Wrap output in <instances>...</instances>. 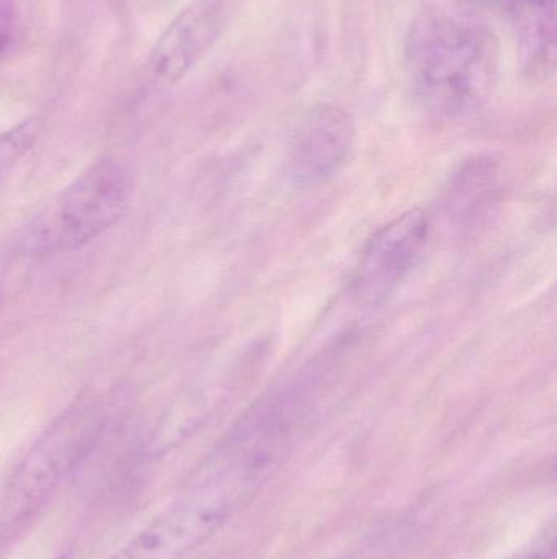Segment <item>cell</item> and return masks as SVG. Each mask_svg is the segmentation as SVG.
<instances>
[{
    "instance_id": "277c9868",
    "label": "cell",
    "mask_w": 557,
    "mask_h": 559,
    "mask_svg": "<svg viewBox=\"0 0 557 559\" xmlns=\"http://www.w3.org/2000/svg\"><path fill=\"white\" fill-rule=\"evenodd\" d=\"M105 427L107 407L100 397H82L65 409L16 469L5 499L7 518L13 522L38 506L94 450Z\"/></svg>"
},
{
    "instance_id": "30bf717a",
    "label": "cell",
    "mask_w": 557,
    "mask_h": 559,
    "mask_svg": "<svg viewBox=\"0 0 557 559\" xmlns=\"http://www.w3.org/2000/svg\"><path fill=\"white\" fill-rule=\"evenodd\" d=\"M15 3L13 0H0V55L12 41Z\"/></svg>"
},
{
    "instance_id": "8fae6325",
    "label": "cell",
    "mask_w": 557,
    "mask_h": 559,
    "mask_svg": "<svg viewBox=\"0 0 557 559\" xmlns=\"http://www.w3.org/2000/svg\"><path fill=\"white\" fill-rule=\"evenodd\" d=\"M555 542L549 544V547L542 548V550L530 551V554L520 555L516 559H555Z\"/></svg>"
},
{
    "instance_id": "5b68a950",
    "label": "cell",
    "mask_w": 557,
    "mask_h": 559,
    "mask_svg": "<svg viewBox=\"0 0 557 559\" xmlns=\"http://www.w3.org/2000/svg\"><path fill=\"white\" fill-rule=\"evenodd\" d=\"M245 0H192L160 33L146 62L156 91L179 84L213 51L241 13Z\"/></svg>"
},
{
    "instance_id": "3957f363",
    "label": "cell",
    "mask_w": 557,
    "mask_h": 559,
    "mask_svg": "<svg viewBox=\"0 0 557 559\" xmlns=\"http://www.w3.org/2000/svg\"><path fill=\"white\" fill-rule=\"evenodd\" d=\"M130 173L105 159L85 170L28 229L36 251H71L110 229L126 210Z\"/></svg>"
},
{
    "instance_id": "ba28073f",
    "label": "cell",
    "mask_w": 557,
    "mask_h": 559,
    "mask_svg": "<svg viewBox=\"0 0 557 559\" xmlns=\"http://www.w3.org/2000/svg\"><path fill=\"white\" fill-rule=\"evenodd\" d=\"M519 41L520 61L530 79L546 78L555 71V5L540 7L512 16Z\"/></svg>"
},
{
    "instance_id": "52a82bcc",
    "label": "cell",
    "mask_w": 557,
    "mask_h": 559,
    "mask_svg": "<svg viewBox=\"0 0 557 559\" xmlns=\"http://www.w3.org/2000/svg\"><path fill=\"white\" fill-rule=\"evenodd\" d=\"M355 141V121L346 108L334 104L311 108L288 146V179L298 187L327 182L347 166Z\"/></svg>"
},
{
    "instance_id": "9c48e42d",
    "label": "cell",
    "mask_w": 557,
    "mask_h": 559,
    "mask_svg": "<svg viewBox=\"0 0 557 559\" xmlns=\"http://www.w3.org/2000/svg\"><path fill=\"white\" fill-rule=\"evenodd\" d=\"M468 2L506 10L510 16L519 15L526 10L538 9V7L555 5V0H468Z\"/></svg>"
},
{
    "instance_id": "8992f818",
    "label": "cell",
    "mask_w": 557,
    "mask_h": 559,
    "mask_svg": "<svg viewBox=\"0 0 557 559\" xmlns=\"http://www.w3.org/2000/svg\"><path fill=\"white\" fill-rule=\"evenodd\" d=\"M431 222L414 209L391 219L373 235L353 280V292L368 306L383 305L411 274L427 246Z\"/></svg>"
},
{
    "instance_id": "6da1fadb",
    "label": "cell",
    "mask_w": 557,
    "mask_h": 559,
    "mask_svg": "<svg viewBox=\"0 0 557 559\" xmlns=\"http://www.w3.org/2000/svg\"><path fill=\"white\" fill-rule=\"evenodd\" d=\"M500 69L496 33L480 20L427 10L404 41V71L415 100L432 117L455 120L483 107Z\"/></svg>"
},
{
    "instance_id": "7a4b0ae2",
    "label": "cell",
    "mask_w": 557,
    "mask_h": 559,
    "mask_svg": "<svg viewBox=\"0 0 557 559\" xmlns=\"http://www.w3.org/2000/svg\"><path fill=\"white\" fill-rule=\"evenodd\" d=\"M274 469L221 443L182 492L110 559H182L254 498Z\"/></svg>"
}]
</instances>
